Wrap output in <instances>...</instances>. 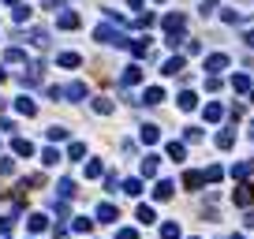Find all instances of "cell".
<instances>
[{
    "instance_id": "cell-5",
    "label": "cell",
    "mask_w": 254,
    "mask_h": 239,
    "mask_svg": "<svg viewBox=\"0 0 254 239\" xmlns=\"http://www.w3.org/2000/svg\"><path fill=\"white\" fill-rule=\"evenodd\" d=\"M183 23H187V15H179V11L165 15V30H169V34H179V30H183Z\"/></svg>"
},
{
    "instance_id": "cell-45",
    "label": "cell",
    "mask_w": 254,
    "mask_h": 239,
    "mask_svg": "<svg viewBox=\"0 0 254 239\" xmlns=\"http://www.w3.org/2000/svg\"><path fill=\"white\" fill-rule=\"evenodd\" d=\"M243 41H247V49H254V30H247V38H243Z\"/></svg>"
},
{
    "instance_id": "cell-48",
    "label": "cell",
    "mask_w": 254,
    "mask_h": 239,
    "mask_svg": "<svg viewBox=\"0 0 254 239\" xmlns=\"http://www.w3.org/2000/svg\"><path fill=\"white\" fill-rule=\"evenodd\" d=\"M0 82H4V71H0Z\"/></svg>"
},
{
    "instance_id": "cell-23",
    "label": "cell",
    "mask_w": 254,
    "mask_h": 239,
    "mask_svg": "<svg viewBox=\"0 0 254 239\" xmlns=\"http://www.w3.org/2000/svg\"><path fill=\"white\" fill-rule=\"evenodd\" d=\"M124 195L138 198V195H142V183H138V179H127V183H124Z\"/></svg>"
},
{
    "instance_id": "cell-17",
    "label": "cell",
    "mask_w": 254,
    "mask_h": 239,
    "mask_svg": "<svg viewBox=\"0 0 254 239\" xmlns=\"http://www.w3.org/2000/svg\"><path fill=\"white\" fill-rule=\"evenodd\" d=\"M157 161H161V157H142V176H157Z\"/></svg>"
},
{
    "instance_id": "cell-42",
    "label": "cell",
    "mask_w": 254,
    "mask_h": 239,
    "mask_svg": "<svg viewBox=\"0 0 254 239\" xmlns=\"http://www.w3.org/2000/svg\"><path fill=\"white\" fill-rule=\"evenodd\" d=\"M220 19H224V23H239L243 15H239V11H220Z\"/></svg>"
},
{
    "instance_id": "cell-39",
    "label": "cell",
    "mask_w": 254,
    "mask_h": 239,
    "mask_svg": "<svg viewBox=\"0 0 254 239\" xmlns=\"http://www.w3.org/2000/svg\"><path fill=\"white\" fill-rule=\"evenodd\" d=\"M224 176V172H220V164H210V168H206V179H220Z\"/></svg>"
},
{
    "instance_id": "cell-44",
    "label": "cell",
    "mask_w": 254,
    "mask_h": 239,
    "mask_svg": "<svg viewBox=\"0 0 254 239\" xmlns=\"http://www.w3.org/2000/svg\"><path fill=\"white\" fill-rule=\"evenodd\" d=\"M217 4H220V0H202V11H206V15H210V11L217 8Z\"/></svg>"
},
{
    "instance_id": "cell-24",
    "label": "cell",
    "mask_w": 254,
    "mask_h": 239,
    "mask_svg": "<svg viewBox=\"0 0 254 239\" xmlns=\"http://www.w3.org/2000/svg\"><path fill=\"white\" fill-rule=\"evenodd\" d=\"M161 239H179V224H176V221H169V224L161 228Z\"/></svg>"
},
{
    "instance_id": "cell-1",
    "label": "cell",
    "mask_w": 254,
    "mask_h": 239,
    "mask_svg": "<svg viewBox=\"0 0 254 239\" xmlns=\"http://www.w3.org/2000/svg\"><path fill=\"white\" fill-rule=\"evenodd\" d=\"M93 38H97V41H109V45H127V38L120 34V30H116V26H112V23L97 26V30H93Z\"/></svg>"
},
{
    "instance_id": "cell-27",
    "label": "cell",
    "mask_w": 254,
    "mask_h": 239,
    "mask_svg": "<svg viewBox=\"0 0 254 239\" xmlns=\"http://www.w3.org/2000/svg\"><path fill=\"white\" fill-rule=\"evenodd\" d=\"M71 228H75V232H83V236H86V232L93 228V221H90V217H75V224H71Z\"/></svg>"
},
{
    "instance_id": "cell-21",
    "label": "cell",
    "mask_w": 254,
    "mask_h": 239,
    "mask_svg": "<svg viewBox=\"0 0 254 239\" xmlns=\"http://www.w3.org/2000/svg\"><path fill=\"white\" fill-rule=\"evenodd\" d=\"M217 146H220V150H232V146H236V135H232V131H220V135H217Z\"/></svg>"
},
{
    "instance_id": "cell-19",
    "label": "cell",
    "mask_w": 254,
    "mask_h": 239,
    "mask_svg": "<svg viewBox=\"0 0 254 239\" xmlns=\"http://www.w3.org/2000/svg\"><path fill=\"white\" fill-rule=\"evenodd\" d=\"M60 26H64V30H75V26H79V15H75V11H64V15H60Z\"/></svg>"
},
{
    "instance_id": "cell-3",
    "label": "cell",
    "mask_w": 254,
    "mask_h": 239,
    "mask_svg": "<svg viewBox=\"0 0 254 239\" xmlns=\"http://www.w3.org/2000/svg\"><path fill=\"white\" fill-rule=\"evenodd\" d=\"M228 68V52H213V56H206V71H224Z\"/></svg>"
},
{
    "instance_id": "cell-26",
    "label": "cell",
    "mask_w": 254,
    "mask_h": 239,
    "mask_svg": "<svg viewBox=\"0 0 254 239\" xmlns=\"http://www.w3.org/2000/svg\"><path fill=\"white\" fill-rule=\"evenodd\" d=\"M169 157H172V161H183V157H187V150H183L179 142H169Z\"/></svg>"
},
{
    "instance_id": "cell-13",
    "label": "cell",
    "mask_w": 254,
    "mask_h": 239,
    "mask_svg": "<svg viewBox=\"0 0 254 239\" xmlns=\"http://www.w3.org/2000/svg\"><path fill=\"white\" fill-rule=\"evenodd\" d=\"M157 138H161V127H157V123H146V127H142V142H157Z\"/></svg>"
},
{
    "instance_id": "cell-28",
    "label": "cell",
    "mask_w": 254,
    "mask_h": 239,
    "mask_svg": "<svg viewBox=\"0 0 254 239\" xmlns=\"http://www.w3.org/2000/svg\"><path fill=\"white\" fill-rule=\"evenodd\" d=\"M93 109L101 112V116H109V112H112V101H109V97H97V101H93Z\"/></svg>"
},
{
    "instance_id": "cell-40",
    "label": "cell",
    "mask_w": 254,
    "mask_h": 239,
    "mask_svg": "<svg viewBox=\"0 0 254 239\" xmlns=\"http://www.w3.org/2000/svg\"><path fill=\"white\" fill-rule=\"evenodd\" d=\"M116 239H138V232H135V228H120Z\"/></svg>"
},
{
    "instance_id": "cell-4",
    "label": "cell",
    "mask_w": 254,
    "mask_h": 239,
    "mask_svg": "<svg viewBox=\"0 0 254 239\" xmlns=\"http://www.w3.org/2000/svg\"><path fill=\"white\" fill-rule=\"evenodd\" d=\"M172 191H176V187H172V179H157V187H153V198H157V202H169Z\"/></svg>"
},
{
    "instance_id": "cell-32",
    "label": "cell",
    "mask_w": 254,
    "mask_h": 239,
    "mask_svg": "<svg viewBox=\"0 0 254 239\" xmlns=\"http://www.w3.org/2000/svg\"><path fill=\"white\" fill-rule=\"evenodd\" d=\"M83 94H86V86H83V82H71V86H68V97H75V101H79Z\"/></svg>"
},
{
    "instance_id": "cell-8",
    "label": "cell",
    "mask_w": 254,
    "mask_h": 239,
    "mask_svg": "<svg viewBox=\"0 0 254 239\" xmlns=\"http://www.w3.org/2000/svg\"><path fill=\"white\" fill-rule=\"evenodd\" d=\"M116 205H109V202H101V205H97V221H101V224H109V221H116Z\"/></svg>"
},
{
    "instance_id": "cell-46",
    "label": "cell",
    "mask_w": 254,
    "mask_h": 239,
    "mask_svg": "<svg viewBox=\"0 0 254 239\" xmlns=\"http://www.w3.org/2000/svg\"><path fill=\"white\" fill-rule=\"evenodd\" d=\"M127 4H131V8H142V0H127Z\"/></svg>"
},
{
    "instance_id": "cell-9",
    "label": "cell",
    "mask_w": 254,
    "mask_h": 239,
    "mask_svg": "<svg viewBox=\"0 0 254 239\" xmlns=\"http://www.w3.org/2000/svg\"><path fill=\"white\" fill-rule=\"evenodd\" d=\"M161 101H165V90H161V86H150L146 97H142V105H161Z\"/></svg>"
},
{
    "instance_id": "cell-12",
    "label": "cell",
    "mask_w": 254,
    "mask_h": 239,
    "mask_svg": "<svg viewBox=\"0 0 254 239\" xmlns=\"http://www.w3.org/2000/svg\"><path fill=\"white\" fill-rule=\"evenodd\" d=\"M135 56H150V38H138V41H127Z\"/></svg>"
},
{
    "instance_id": "cell-29",
    "label": "cell",
    "mask_w": 254,
    "mask_h": 239,
    "mask_svg": "<svg viewBox=\"0 0 254 239\" xmlns=\"http://www.w3.org/2000/svg\"><path fill=\"white\" fill-rule=\"evenodd\" d=\"M138 221H142V224H153V209H150V205H138Z\"/></svg>"
},
{
    "instance_id": "cell-14",
    "label": "cell",
    "mask_w": 254,
    "mask_h": 239,
    "mask_svg": "<svg viewBox=\"0 0 254 239\" xmlns=\"http://www.w3.org/2000/svg\"><path fill=\"white\" fill-rule=\"evenodd\" d=\"M11 150H15L19 157H30V154H34V146L26 142V138H15V142H11Z\"/></svg>"
},
{
    "instance_id": "cell-41",
    "label": "cell",
    "mask_w": 254,
    "mask_h": 239,
    "mask_svg": "<svg viewBox=\"0 0 254 239\" xmlns=\"http://www.w3.org/2000/svg\"><path fill=\"white\" fill-rule=\"evenodd\" d=\"M11 224H15L11 217H0V236H8V232H11Z\"/></svg>"
},
{
    "instance_id": "cell-15",
    "label": "cell",
    "mask_w": 254,
    "mask_h": 239,
    "mask_svg": "<svg viewBox=\"0 0 254 239\" xmlns=\"http://www.w3.org/2000/svg\"><path fill=\"white\" fill-rule=\"evenodd\" d=\"M161 71H165V75H179V71H183V56H172Z\"/></svg>"
},
{
    "instance_id": "cell-37",
    "label": "cell",
    "mask_w": 254,
    "mask_h": 239,
    "mask_svg": "<svg viewBox=\"0 0 254 239\" xmlns=\"http://www.w3.org/2000/svg\"><path fill=\"white\" fill-rule=\"evenodd\" d=\"M49 138H52V142H60V138H68V131H64V127H49Z\"/></svg>"
},
{
    "instance_id": "cell-6",
    "label": "cell",
    "mask_w": 254,
    "mask_h": 239,
    "mask_svg": "<svg viewBox=\"0 0 254 239\" xmlns=\"http://www.w3.org/2000/svg\"><path fill=\"white\" fill-rule=\"evenodd\" d=\"M206 183V172H183V187L187 191H198Z\"/></svg>"
},
{
    "instance_id": "cell-35",
    "label": "cell",
    "mask_w": 254,
    "mask_h": 239,
    "mask_svg": "<svg viewBox=\"0 0 254 239\" xmlns=\"http://www.w3.org/2000/svg\"><path fill=\"white\" fill-rule=\"evenodd\" d=\"M183 52H187V56H198V52H202V45H198V41H187Z\"/></svg>"
},
{
    "instance_id": "cell-47",
    "label": "cell",
    "mask_w": 254,
    "mask_h": 239,
    "mask_svg": "<svg viewBox=\"0 0 254 239\" xmlns=\"http://www.w3.org/2000/svg\"><path fill=\"white\" fill-rule=\"evenodd\" d=\"M232 239H247V236H232Z\"/></svg>"
},
{
    "instance_id": "cell-2",
    "label": "cell",
    "mask_w": 254,
    "mask_h": 239,
    "mask_svg": "<svg viewBox=\"0 0 254 239\" xmlns=\"http://www.w3.org/2000/svg\"><path fill=\"white\" fill-rule=\"evenodd\" d=\"M236 205H254V183H239V191H236Z\"/></svg>"
},
{
    "instance_id": "cell-7",
    "label": "cell",
    "mask_w": 254,
    "mask_h": 239,
    "mask_svg": "<svg viewBox=\"0 0 254 239\" xmlns=\"http://www.w3.org/2000/svg\"><path fill=\"white\" fill-rule=\"evenodd\" d=\"M120 82H124V86H138V82H142V68H135V64L124 68V79H120Z\"/></svg>"
},
{
    "instance_id": "cell-11",
    "label": "cell",
    "mask_w": 254,
    "mask_h": 239,
    "mask_svg": "<svg viewBox=\"0 0 254 239\" xmlns=\"http://www.w3.org/2000/svg\"><path fill=\"white\" fill-rule=\"evenodd\" d=\"M220 116H224V105H220V101H210V105H206V120H210V123H217Z\"/></svg>"
},
{
    "instance_id": "cell-49",
    "label": "cell",
    "mask_w": 254,
    "mask_h": 239,
    "mask_svg": "<svg viewBox=\"0 0 254 239\" xmlns=\"http://www.w3.org/2000/svg\"><path fill=\"white\" fill-rule=\"evenodd\" d=\"M251 105H254V94H251Z\"/></svg>"
},
{
    "instance_id": "cell-25",
    "label": "cell",
    "mask_w": 254,
    "mask_h": 239,
    "mask_svg": "<svg viewBox=\"0 0 254 239\" xmlns=\"http://www.w3.org/2000/svg\"><path fill=\"white\" fill-rule=\"evenodd\" d=\"M251 172H254V161H239L236 164V179H247Z\"/></svg>"
},
{
    "instance_id": "cell-33",
    "label": "cell",
    "mask_w": 254,
    "mask_h": 239,
    "mask_svg": "<svg viewBox=\"0 0 254 239\" xmlns=\"http://www.w3.org/2000/svg\"><path fill=\"white\" fill-rule=\"evenodd\" d=\"M86 176H90V179L101 176V161H90V164H86Z\"/></svg>"
},
{
    "instance_id": "cell-16",
    "label": "cell",
    "mask_w": 254,
    "mask_h": 239,
    "mask_svg": "<svg viewBox=\"0 0 254 239\" xmlns=\"http://www.w3.org/2000/svg\"><path fill=\"white\" fill-rule=\"evenodd\" d=\"M15 109L23 112V116H34V112H38V105L30 101V97H19V101H15Z\"/></svg>"
},
{
    "instance_id": "cell-20",
    "label": "cell",
    "mask_w": 254,
    "mask_h": 239,
    "mask_svg": "<svg viewBox=\"0 0 254 239\" xmlns=\"http://www.w3.org/2000/svg\"><path fill=\"white\" fill-rule=\"evenodd\" d=\"M232 86H236L239 94H247V90H251V75H243V71H239V75L232 79Z\"/></svg>"
},
{
    "instance_id": "cell-34",
    "label": "cell",
    "mask_w": 254,
    "mask_h": 239,
    "mask_svg": "<svg viewBox=\"0 0 254 239\" xmlns=\"http://www.w3.org/2000/svg\"><path fill=\"white\" fill-rule=\"evenodd\" d=\"M86 154V146L83 142H75V146H71V150H68V157H71V161H79V157H83Z\"/></svg>"
},
{
    "instance_id": "cell-22",
    "label": "cell",
    "mask_w": 254,
    "mask_h": 239,
    "mask_svg": "<svg viewBox=\"0 0 254 239\" xmlns=\"http://www.w3.org/2000/svg\"><path fill=\"white\" fill-rule=\"evenodd\" d=\"M60 195L64 198H75L79 191H75V179H60Z\"/></svg>"
},
{
    "instance_id": "cell-30",
    "label": "cell",
    "mask_w": 254,
    "mask_h": 239,
    "mask_svg": "<svg viewBox=\"0 0 254 239\" xmlns=\"http://www.w3.org/2000/svg\"><path fill=\"white\" fill-rule=\"evenodd\" d=\"M153 19H157V15H153V11H142V15L135 19V26H138V30H142V26H153Z\"/></svg>"
},
{
    "instance_id": "cell-38",
    "label": "cell",
    "mask_w": 254,
    "mask_h": 239,
    "mask_svg": "<svg viewBox=\"0 0 254 239\" xmlns=\"http://www.w3.org/2000/svg\"><path fill=\"white\" fill-rule=\"evenodd\" d=\"M42 161H45V164H56V161H60V154H56V150H45Z\"/></svg>"
},
{
    "instance_id": "cell-31",
    "label": "cell",
    "mask_w": 254,
    "mask_h": 239,
    "mask_svg": "<svg viewBox=\"0 0 254 239\" xmlns=\"http://www.w3.org/2000/svg\"><path fill=\"white\" fill-rule=\"evenodd\" d=\"M45 224H49V221H45L42 213H34V217H30V232H45Z\"/></svg>"
},
{
    "instance_id": "cell-18",
    "label": "cell",
    "mask_w": 254,
    "mask_h": 239,
    "mask_svg": "<svg viewBox=\"0 0 254 239\" xmlns=\"http://www.w3.org/2000/svg\"><path fill=\"white\" fill-rule=\"evenodd\" d=\"M83 60H79V52H60V68H79Z\"/></svg>"
},
{
    "instance_id": "cell-36",
    "label": "cell",
    "mask_w": 254,
    "mask_h": 239,
    "mask_svg": "<svg viewBox=\"0 0 254 239\" xmlns=\"http://www.w3.org/2000/svg\"><path fill=\"white\" fill-rule=\"evenodd\" d=\"M206 90H210V94H217V90H220V79L210 75V79H206Z\"/></svg>"
},
{
    "instance_id": "cell-43",
    "label": "cell",
    "mask_w": 254,
    "mask_h": 239,
    "mask_svg": "<svg viewBox=\"0 0 254 239\" xmlns=\"http://www.w3.org/2000/svg\"><path fill=\"white\" fill-rule=\"evenodd\" d=\"M30 19V8H15V23H26Z\"/></svg>"
},
{
    "instance_id": "cell-10",
    "label": "cell",
    "mask_w": 254,
    "mask_h": 239,
    "mask_svg": "<svg viewBox=\"0 0 254 239\" xmlns=\"http://www.w3.org/2000/svg\"><path fill=\"white\" fill-rule=\"evenodd\" d=\"M195 105H198V94H195V90H183V94H179V109H183V112H191Z\"/></svg>"
}]
</instances>
